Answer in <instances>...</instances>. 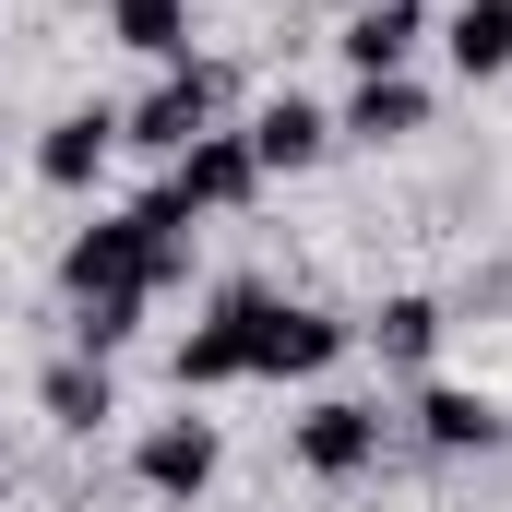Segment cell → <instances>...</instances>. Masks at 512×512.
<instances>
[{
    "mask_svg": "<svg viewBox=\"0 0 512 512\" xmlns=\"http://www.w3.org/2000/svg\"><path fill=\"white\" fill-rule=\"evenodd\" d=\"M179 251H191V203H179V191H143L131 215H96V227L60 251L72 346H84V358H120L131 334H143V298L179 286Z\"/></svg>",
    "mask_w": 512,
    "mask_h": 512,
    "instance_id": "obj_1",
    "label": "cell"
},
{
    "mask_svg": "<svg viewBox=\"0 0 512 512\" xmlns=\"http://www.w3.org/2000/svg\"><path fill=\"white\" fill-rule=\"evenodd\" d=\"M215 322L239 334V370H251V382H310V370L346 358V322L310 310V298H274V286H227Z\"/></svg>",
    "mask_w": 512,
    "mask_h": 512,
    "instance_id": "obj_2",
    "label": "cell"
},
{
    "mask_svg": "<svg viewBox=\"0 0 512 512\" xmlns=\"http://www.w3.org/2000/svg\"><path fill=\"white\" fill-rule=\"evenodd\" d=\"M227 108H239V72H227V60H167V72H155V96H143V108H120V143L179 155V143L227 131Z\"/></svg>",
    "mask_w": 512,
    "mask_h": 512,
    "instance_id": "obj_3",
    "label": "cell"
},
{
    "mask_svg": "<svg viewBox=\"0 0 512 512\" xmlns=\"http://www.w3.org/2000/svg\"><path fill=\"white\" fill-rule=\"evenodd\" d=\"M298 465H310V477H370V465H382V405L322 393V405L298 417Z\"/></svg>",
    "mask_w": 512,
    "mask_h": 512,
    "instance_id": "obj_4",
    "label": "cell"
},
{
    "mask_svg": "<svg viewBox=\"0 0 512 512\" xmlns=\"http://www.w3.org/2000/svg\"><path fill=\"white\" fill-rule=\"evenodd\" d=\"M167 191H179L191 215H239V203L262 191V167H251V143H239V131H203V143H179V155H167Z\"/></svg>",
    "mask_w": 512,
    "mask_h": 512,
    "instance_id": "obj_5",
    "label": "cell"
},
{
    "mask_svg": "<svg viewBox=\"0 0 512 512\" xmlns=\"http://www.w3.org/2000/svg\"><path fill=\"white\" fill-rule=\"evenodd\" d=\"M239 143H251L262 179H298V167H322V155H334V108H310V96H262Z\"/></svg>",
    "mask_w": 512,
    "mask_h": 512,
    "instance_id": "obj_6",
    "label": "cell"
},
{
    "mask_svg": "<svg viewBox=\"0 0 512 512\" xmlns=\"http://www.w3.org/2000/svg\"><path fill=\"white\" fill-rule=\"evenodd\" d=\"M131 477H143L155 501H203V489H215V429H203V417H155L143 453H131Z\"/></svg>",
    "mask_w": 512,
    "mask_h": 512,
    "instance_id": "obj_7",
    "label": "cell"
},
{
    "mask_svg": "<svg viewBox=\"0 0 512 512\" xmlns=\"http://www.w3.org/2000/svg\"><path fill=\"white\" fill-rule=\"evenodd\" d=\"M108 155H120V108H60L48 143H36V179H48V191H96Z\"/></svg>",
    "mask_w": 512,
    "mask_h": 512,
    "instance_id": "obj_8",
    "label": "cell"
},
{
    "mask_svg": "<svg viewBox=\"0 0 512 512\" xmlns=\"http://www.w3.org/2000/svg\"><path fill=\"white\" fill-rule=\"evenodd\" d=\"M417 441H429V453H501V441H512V417H501V393L429 382V393H417Z\"/></svg>",
    "mask_w": 512,
    "mask_h": 512,
    "instance_id": "obj_9",
    "label": "cell"
},
{
    "mask_svg": "<svg viewBox=\"0 0 512 512\" xmlns=\"http://www.w3.org/2000/svg\"><path fill=\"white\" fill-rule=\"evenodd\" d=\"M346 143H405V131H429V84L417 72H358V96L334 108Z\"/></svg>",
    "mask_w": 512,
    "mask_h": 512,
    "instance_id": "obj_10",
    "label": "cell"
},
{
    "mask_svg": "<svg viewBox=\"0 0 512 512\" xmlns=\"http://www.w3.org/2000/svg\"><path fill=\"white\" fill-rule=\"evenodd\" d=\"M417 36H429V24H417V0H358L334 48H346L358 72H405V60H417Z\"/></svg>",
    "mask_w": 512,
    "mask_h": 512,
    "instance_id": "obj_11",
    "label": "cell"
},
{
    "mask_svg": "<svg viewBox=\"0 0 512 512\" xmlns=\"http://www.w3.org/2000/svg\"><path fill=\"white\" fill-rule=\"evenodd\" d=\"M441 48H453V72H465V84L512 72V0H453V12H441Z\"/></svg>",
    "mask_w": 512,
    "mask_h": 512,
    "instance_id": "obj_12",
    "label": "cell"
},
{
    "mask_svg": "<svg viewBox=\"0 0 512 512\" xmlns=\"http://www.w3.org/2000/svg\"><path fill=\"white\" fill-rule=\"evenodd\" d=\"M36 405H48L60 429H108V417H120V382H108V358H84V346H72V358H48Z\"/></svg>",
    "mask_w": 512,
    "mask_h": 512,
    "instance_id": "obj_13",
    "label": "cell"
},
{
    "mask_svg": "<svg viewBox=\"0 0 512 512\" xmlns=\"http://www.w3.org/2000/svg\"><path fill=\"white\" fill-rule=\"evenodd\" d=\"M108 36L143 60H191V0H108Z\"/></svg>",
    "mask_w": 512,
    "mask_h": 512,
    "instance_id": "obj_14",
    "label": "cell"
},
{
    "mask_svg": "<svg viewBox=\"0 0 512 512\" xmlns=\"http://www.w3.org/2000/svg\"><path fill=\"white\" fill-rule=\"evenodd\" d=\"M370 346H382L393 370H429V346H441V298H382Z\"/></svg>",
    "mask_w": 512,
    "mask_h": 512,
    "instance_id": "obj_15",
    "label": "cell"
}]
</instances>
